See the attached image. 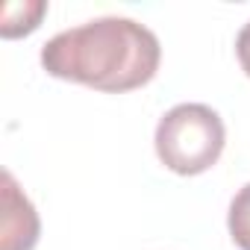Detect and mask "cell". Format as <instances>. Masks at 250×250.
I'll return each mask as SVG.
<instances>
[{
  "label": "cell",
  "instance_id": "obj_1",
  "mask_svg": "<svg viewBox=\"0 0 250 250\" xmlns=\"http://www.w3.org/2000/svg\"><path fill=\"white\" fill-rule=\"evenodd\" d=\"M159 59L162 47L153 30L115 15L62 30L42 47V65L50 77L115 94L147 85Z\"/></svg>",
  "mask_w": 250,
  "mask_h": 250
},
{
  "label": "cell",
  "instance_id": "obj_2",
  "mask_svg": "<svg viewBox=\"0 0 250 250\" xmlns=\"http://www.w3.org/2000/svg\"><path fill=\"white\" fill-rule=\"evenodd\" d=\"M227 130L221 115L206 103H180L168 109L156 124V156L159 162L180 174L194 177L209 171L224 153Z\"/></svg>",
  "mask_w": 250,
  "mask_h": 250
},
{
  "label": "cell",
  "instance_id": "obj_3",
  "mask_svg": "<svg viewBox=\"0 0 250 250\" xmlns=\"http://www.w3.org/2000/svg\"><path fill=\"white\" fill-rule=\"evenodd\" d=\"M0 200H3L0 250H33L39 241V232H42L39 212L9 171H3V177H0Z\"/></svg>",
  "mask_w": 250,
  "mask_h": 250
},
{
  "label": "cell",
  "instance_id": "obj_4",
  "mask_svg": "<svg viewBox=\"0 0 250 250\" xmlns=\"http://www.w3.org/2000/svg\"><path fill=\"white\" fill-rule=\"evenodd\" d=\"M47 12L44 0H24V3H6L3 6V24H0V36L3 39H18L27 36L39 27L42 15Z\"/></svg>",
  "mask_w": 250,
  "mask_h": 250
},
{
  "label": "cell",
  "instance_id": "obj_5",
  "mask_svg": "<svg viewBox=\"0 0 250 250\" xmlns=\"http://www.w3.org/2000/svg\"><path fill=\"white\" fill-rule=\"evenodd\" d=\"M227 227H229L232 241H235L241 250H250V183L235 191V197H232V203H229Z\"/></svg>",
  "mask_w": 250,
  "mask_h": 250
},
{
  "label": "cell",
  "instance_id": "obj_6",
  "mask_svg": "<svg viewBox=\"0 0 250 250\" xmlns=\"http://www.w3.org/2000/svg\"><path fill=\"white\" fill-rule=\"evenodd\" d=\"M235 56L241 62V71L250 77V21L241 27V33L235 36Z\"/></svg>",
  "mask_w": 250,
  "mask_h": 250
}]
</instances>
